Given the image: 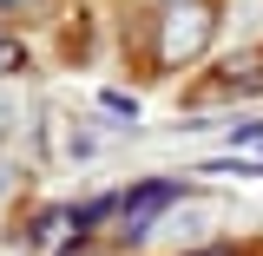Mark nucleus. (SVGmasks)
Listing matches in <instances>:
<instances>
[{"label":"nucleus","instance_id":"nucleus-8","mask_svg":"<svg viewBox=\"0 0 263 256\" xmlns=\"http://www.w3.org/2000/svg\"><path fill=\"white\" fill-rule=\"evenodd\" d=\"M0 7H27V0H0Z\"/></svg>","mask_w":263,"mask_h":256},{"label":"nucleus","instance_id":"nucleus-5","mask_svg":"<svg viewBox=\"0 0 263 256\" xmlns=\"http://www.w3.org/2000/svg\"><path fill=\"white\" fill-rule=\"evenodd\" d=\"M99 105H105V112H119V119H138V105H132L125 92H105V99H99Z\"/></svg>","mask_w":263,"mask_h":256},{"label":"nucleus","instance_id":"nucleus-6","mask_svg":"<svg viewBox=\"0 0 263 256\" xmlns=\"http://www.w3.org/2000/svg\"><path fill=\"white\" fill-rule=\"evenodd\" d=\"M7 131H13V105L0 99V138H7Z\"/></svg>","mask_w":263,"mask_h":256},{"label":"nucleus","instance_id":"nucleus-2","mask_svg":"<svg viewBox=\"0 0 263 256\" xmlns=\"http://www.w3.org/2000/svg\"><path fill=\"white\" fill-rule=\"evenodd\" d=\"M171 197H178L171 184H138V191L125 197V224H119V230H125L132 243H138V237H152V217L171 210Z\"/></svg>","mask_w":263,"mask_h":256},{"label":"nucleus","instance_id":"nucleus-4","mask_svg":"<svg viewBox=\"0 0 263 256\" xmlns=\"http://www.w3.org/2000/svg\"><path fill=\"white\" fill-rule=\"evenodd\" d=\"M20 66H27V53H20L13 40H0V72H20Z\"/></svg>","mask_w":263,"mask_h":256},{"label":"nucleus","instance_id":"nucleus-7","mask_svg":"<svg viewBox=\"0 0 263 256\" xmlns=\"http://www.w3.org/2000/svg\"><path fill=\"white\" fill-rule=\"evenodd\" d=\"M197 256H230V250H197Z\"/></svg>","mask_w":263,"mask_h":256},{"label":"nucleus","instance_id":"nucleus-1","mask_svg":"<svg viewBox=\"0 0 263 256\" xmlns=\"http://www.w3.org/2000/svg\"><path fill=\"white\" fill-rule=\"evenodd\" d=\"M217 33V7L211 0H171L158 20V60L164 66H191Z\"/></svg>","mask_w":263,"mask_h":256},{"label":"nucleus","instance_id":"nucleus-3","mask_svg":"<svg viewBox=\"0 0 263 256\" xmlns=\"http://www.w3.org/2000/svg\"><path fill=\"white\" fill-rule=\"evenodd\" d=\"M20 191V164H0V210H7V197Z\"/></svg>","mask_w":263,"mask_h":256}]
</instances>
